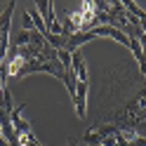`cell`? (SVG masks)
I'll use <instances>...</instances> for the list:
<instances>
[{
	"instance_id": "cell-3",
	"label": "cell",
	"mask_w": 146,
	"mask_h": 146,
	"mask_svg": "<svg viewBox=\"0 0 146 146\" xmlns=\"http://www.w3.org/2000/svg\"><path fill=\"white\" fill-rule=\"evenodd\" d=\"M87 94H90V83L78 80V85H76V97H73V106H76L78 118H85V115H87Z\"/></svg>"
},
{
	"instance_id": "cell-2",
	"label": "cell",
	"mask_w": 146,
	"mask_h": 146,
	"mask_svg": "<svg viewBox=\"0 0 146 146\" xmlns=\"http://www.w3.org/2000/svg\"><path fill=\"white\" fill-rule=\"evenodd\" d=\"M33 3H35V10L40 12L45 26H47V31L54 35H64V26L54 19V3L52 0H33Z\"/></svg>"
},
{
	"instance_id": "cell-8",
	"label": "cell",
	"mask_w": 146,
	"mask_h": 146,
	"mask_svg": "<svg viewBox=\"0 0 146 146\" xmlns=\"http://www.w3.org/2000/svg\"><path fill=\"white\" fill-rule=\"evenodd\" d=\"M24 146H42V144H40L38 139H33V141H29V144H24Z\"/></svg>"
},
{
	"instance_id": "cell-9",
	"label": "cell",
	"mask_w": 146,
	"mask_h": 146,
	"mask_svg": "<svg viewBox=\"0 0 146 146\" xmlns=\"http://www.w3.org/2000/svg\"><path fill=\"white\" fill-rule=\"evenodd\" d=\"M66 146H78V141H76V139H73V137H71V139L66 141Z\"/></svg>"
},
{
	"instance_id": "cell-5",
	"label": "cell",
	"mask_w": 146,
	"mask_h": 146,
	"mask_svg": "<svg viewBox=\"0 0 146 146\" xmlns=\"http://www.w3.org/2000/svg\"><path fill=\"white\" fill-rule=\"evenodd\" d=\"M73 71H76V78L78 80H83V83L90 80L87 64H85V59H83V54H80V52H73Z\"/></svg>"
},
{
	"instance_id": "cell-7",
	"label": "cell",
	"mask_w": 146,
	"mask_h": 146,
	"mask_svg": "<svg viewBox=\"0 0 146 146\" xmlns=\"http://www.w3.org/2000/svg\"><path fill=\"white\" fill-rule=\"evenodd\" d=\"M130 146H146V139L144 137H134V139H130Z\"/></svg>"
},
{
	"instance_id": "cell-4",
	"label": "cell",
	"mask_w": 146,
	"mask_h": 146,
	"mask_svg": "<svg viewBox=\"0 0 146 146\" xmlns=\"http://www.w3.org/2000/svg\"><path fill=\"white\" fill-rule=\"evenodd\" d=\"M24 108H26V104H21V106H14V111L10 113V118H12V125H14V132H17V134H26V132H31V123L21 118Z\"/></svg>"
},
{
	"instance_id": "cell-1",
	"label": "cell",
	"mask_w": 146,
	"mask_h": 146,
	"mask_svg": "<svg viewBox=\"0 0 146 146\" xmlns=\"http://www.w3.org/2000/svg\"><path fill=\"white\" fill-rule=\"evenodd\" d=\"M14 7H17V0H10L7 7L0 12V61H5L7 52H10V21H12Z\"/></svg>"
},
{
	"instance_id": "cell-6",
	"label": "cell",
	"mask_w": 146,
	"mask_h": 146,
	"mask_svg": "<svg viewBox=\"0 0 146 146\" xmlns=\"http://www.w3.org/2000/svg\"><path fill=\"white\" fill-rule=\"evenodd\" d=\"M21 24H24V31H33V29H35V26H33V19H31V14H29V12H24Z\"/></svg>"
}]
</instances>
